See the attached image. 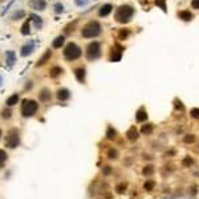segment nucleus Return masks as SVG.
I'll return each mask as SVG.
<instances>
[{
    "mask_svg": "<svg viewBox=\"0 0 199 199\" xmlns=\"http://www.w3.org/2000/svg\"><path fill=\"white\" fill-rule=\"evenodd\" d=\"M133 15H134V8H133L131 6H121L116 11V16L114 17H116V20L118 21V23L125 24V23H129V21L131 20Z\"/></svg>",
    "mask_w": 199,
    "mask_h": 199,
    "instance_id": "obj_1",
    "label": "nucleus"
},
{
    "mask_svg": "<svg viewBox=\"0 0 199 199\" xmlns=\"http://www.w3.org/2000/svg\"><path fill=\"white\" fill-rule=\"evenodd\" d=\"M100 32H101V25H100L98 21H89V23L82 28L81 35L86 39H90V37L98 36Z\"/></svg>",
    "mask_w": 199,
    "mask_h": 199,
    "instance_id": "obj_2",
    "label": "nucleus"
},
{
    "mask_svg": "<svg viewBox=\"0 0 199 199\" xmlns=\"http://www.w3.org/2000/svg\"><path fill=\"white\" fill-rule=\"evenodd\" d=\"M39 108V105L36 101L33 100H24L23 101V105H21V114L24 117H32L36 110Z\"/></svg>",
    "mask_w": 199,
    "mask_h": 199,
    "instance_id": "obj_3",
    "label": "nucleus"
},
{
    "mask_svg": "<svg viewBox=\"0 0 199 199\" xmlns=\"http://www.w3.org/2000/svg\"><path fill=\"white\" fill-rule=\"evenodd\" d=\"M64 56H65V59L66 60H76L78 59L80 56H81V49L76 45L74 43H69L68 45L65 47V49H64Z\"/></svg>",
    "mask_w": 199,
    "mask_h": 199,
    "instance_id": "obj_4",
    "label": "nucleus"
},
{
    "mask_svg": "<svg viewBox=\"0 0 199 199\" xmlns=\"http://www.w3.org/2000/svg\"><path fill=\"white\" fill-rule=\"evenodd\" d=\"M100 56H101L100 43H97V41L90 43L89 45H88V48H86V57H88V60H96V59H98Z\"/></svg>",
    "mask_w": 199,
    "mask_h": 199,
    "instance_id": "obj_5",
    "label": "nucleus"
},
{
    "mask_svg": "<svg viewBox=\"0 0 199 199\" xmlns=\"http://www.w3.org/2000/svg\"><path fill=\"white\" fill-rule=\"evenodd\" d=\"M6 143H7L8 147H11V149H15L16 146H19V143H20L19 131L13 129V130H11L10 133H8V137H7Z\"/></svg>",
    "mask_w": 199,
    "mask_h": 199,
    "instance_id": "obj_6",
    "label": "nucleus"
},
{
    "mask_svg": "<svg viewBox=\"0 0 199 199\" xmlns=\"http://www.w3.org/2000/svg\"><path fill=\"white\" fill-rule=\"evenodd\" d=\"M29 7L36 11H43V10H45L47 3H45V0H29Z\"/></svg>",
    "mask_w": 199,
    "mask_h": 199,
    "instance_id": "obj_7",
    "label": "nucleus"
},
{
    "mask_svg": "<svg viewBox=\"0 0 199 199\" xmlns=\"http://www.w3.org/2000/svg\"><path fill=\"white\" fill-rule=\"evenodd\" d=\"M35 49V43L33 41H29V43H27L25 45H23V48H21V52H20V55L25 57V56H29L31 53L33 52Z\"/></svg>",
    "mask_w": 199,
    "mask_h": 199,
    "instance_id": "obj_8",
    "label": "nucleus"
},
{
    "mask_svg": "<svg viewBox=\"0 0 199 199\" xmlns=\"http://www.w3.org/2000/svg\"><path fill=\"white\" fill-rule=\"evenodd\" d=\"M121 53H122V48L116 45L113 48V55H112V61H118L121 59Z\"/></svg>",
    "mask_w": 199,
    "mask_h": 199,
    "instance_id": "obj_9",
    "label": "nucleus"
},
{
    "mask_svg": "<svg viewBox=\"0 0 199 199\" xmlns=\"http://www.w3.org/2000/svg\"><path fill=\"white\" fill-rule=\"evenodd\" d=\"M113 10V7H112V4H105V6H102L100 8V16H108L110 12H112Z\"/></svg>",
    "mask_w": 199,
    "mask_h": 199,
    "instance_id": "obj_10",
    "label": "nucleus"
},
{
    "mask_svg": "<svg viewBox=\"0 0 199 199\" xmlns=\"http://www.w3.org/2000/svg\"><path fill=\"white\" fill-rule=\"evenodd\" d=\"M69 97H70V93L66 89H60L59 92H57V98H59L60 101H65V100H68Z\"/></svg>",
    "mask_w": 199,
    "mask_h": 199,
    "instance_id": "obj_11",
    "label": "nucleus"
},
{
    "mask_svg": "<svg viewBox=\"0 0 199 199\" xmlns=\"http://www.w3.org/2000/svg\"><path fill=\"white\" fill-rule=\"evenodd\" d=\"M51 56H52L51 49H47V52L43 55L41 59H39V61H37V64H36V65H37V66H40V65L45 64V63H47V60H49V59H51Z\"/></svg>",
    "mask_w": 199,
    "mask_h": 199,
    "instance_id": "obj_12",
    "label": "nucleus"
},
{
    "mask_svg": "<svg viewBox=\"0 0 199 199\" xmlns=\"http://www.w3.org/2000/svg\"><path fill=\"white\" fill-rule=\"evenodd\" d=\"M74 74H76V77L80 82L85 81V69L84 68H77L76 70H74Z\"/></svg>",
    "mask_w": 199,
    "mask_h": 199,
    "instance_id": "obj_13",
    "label": "nucleus"
},
{
    "mask_svg": "<svg viewBox=\"0 0 199 199\" xmlns=\"http://www.w3.org/2000/svg\"><path fill=\"white\" fill-rule=\"evenodd\" d=\"M15 61H16V55H15V52L13 51H8L7 52V64L12 66L13 64H15Z\"/></svg>",
    "mask_w": 199,
    "mask_h": 199,
    "instance_id": "obj_14",
    "label": "nucleus"
},
{
    "mask_svg": "<svg viewBox=\"0 0 199 199\" xmlns=\"http://www.w3.org/2000/svg\"><path fill=\"white\" fill-rule=\"evenodd\" d=\"M31 17V20L35 23V27L36 28H41V25H43V21H41V17L37 16V15H35V13H32V15H29Z\"/></svg>",
    "mask_w": 199,
    "mask_h": 199,
    "instance_id": "obj_15",
    "label": "nucleus"
},
{
    "mask_svg": "<svg viewBox=\"0 0 199 199\" xmlns=\"http://www.w3.org/2000/svg\"><path fill=\"white\" fill-rule=\"evenodd\" d=\"M61 73H63V69H61L60 66H53V68L51 69V72H49V76H51L52 78H55V77H57V76H60Z\"/></svg>",
    "mask_w": 199,
    "mask_h": 199,
    "instance_id": "obj_16",
    "label": "nucleus"
},
{
    "mask_svg": "<svg viewBox=\"0 0 199 199\" xmlns=\"http://www.w3.org/2000/svg\"><path fill=\"white\" fill-rule=\"evenodd\" d=\"M191 17H193V15H191V12H189V11H180L179 12V19H182L184 21H190Z\"/></svg>",
    "mask_w": 199,
    "mask_h": 199,
    "instance_id": "obj_17",
    "label": "nucleus"
},
{
    "mask_svg": "<svg viewBox=\"0 0 199 199\" xmlns=\"http://www.w3.org/2000/svg\"><path fill=\"white\" fill-rule=\"evenodd\" d=\"M29 32H31V25H29V20H27L25 23L21 25V35L27 36V35H29Z\"/></svg>",
    "mask_w": 199,
    "mask_h": 199,
    "instance_id": "obj_18",
    "label": "nucleus"
},
{
    "mask_svg": "<svg viewBox=\"0 0 199 199\" xmlns=\"http://www.w3.org/2000/svg\"><path fill=\"white\" fill-rule=\"evenodd\" d=\"M51 100V93L48 89H43L41 93H40V101H48Z\"/></svg>",
    "mask_w": 199,
    "mask_h": 199,
    "instance_id": "obj_19",
    "label": "nucleus"
},
{
    "mask_svg": "<svg viewBox=\"0 0 199 199\" xmlns=\"http://www.w3.org/2000/svg\"><path fill=\"white\" fill-rule=\"evenodd\" d=\"M64 40H65L64 36H57L55 39V41H53V48H60L64 44Z\"/></svg>",
    "mask_w": 199,
    "mask_h": 199,
    "instance_id": "obj_20",
    "label": "nucleus"
},
{
    "mask_svg": "<svg viewBox=\"0 0 199 199\" xmlns=\"http://www.w3.org/2000/svg\"><path fill=\"white\" fill-rule=\"evenodd\" d=\"M17 101H19V94H13V96H11L10 98L7 100V105L8 106H12V105L17 104Z\"/></svg>",
    "mask_w": 199,
    "mask_h": 199,
    "instance_id": "obj_21",
    "label": "nucleus"
},
{
    "mask_svg": "<svg viewBox=\"0 0 199 199\" xmlns=\"http://www.w3.org/2000/svg\"><path fill=\"white\" fill-rule=\"evenodd\" d=\"M146 117H147V114H146V112L143 109H141L138 113H137V116H135V118H137V121L138 122H141V121H143V119H146Z\"/></svg>",
    "mask_w": 199,
    "mask_h": 199,
    "instance_id": "obj_22",
    "label": "nucleus"
},
{
    "mask_svg": "<svg viewBox=\"0 0 199 199\" xmlns=\"http://www.w3.org/2000/svg\"><path fill=\"white\" fill-rule=\"evenodd\" d=\"M25 16V12L24 11H16L15 13L12 15V20H19V19H23V17Z\"/></svg>",
    "mask_w": 199,
    "mask_h": 199,
    "instance_id": "obj_23",
    "label": "nucleus"
},
{
    "mask_svg": "<svg viewBox=\"0 0 199 199\" xmlns=\"http://www.w3.org/2000/svg\"><path fill=\"white\" fill-rule=\"evenodd\" d=\"M7 161V154L4 150H0V167H2Z\"/></svg>",
    "mask_w": 199,
    "mask_h": 199,
    "instance_id": "obj_24",
    "label": "nucleus"
},
{
    "mask_svg": "<svg viewBox=\"0 0 199 199\" xmlns=\"http://www.w3.org/2000/svg\"><path fill=\"white\" fill-rule=\"evenodd\" d=\"M155 4L158 7H161V10L163 12H166L167 11V8H166V3H165V0H155Z\"/></svg>",
    "mask_w": 199,
    "mask_h": 199,
    "instance_id": "obj_25",
    "label": "nucleus"
},
{
    "mask_svg": "<svg viewBox=\"0 0 199 199\" xmlns=\"http://www.w3.org/2000/svg\"><path fill=\"white\" fill-rule=\"evenodd\" d=\"M127 137H129L130 139H134V138H137V130L134 129V127H131L130 131L127 133Z\"/></svg>",
    "mask_w": 199,
    "mask_h": 199,
    "instance_id": "obj_26",
    "label": "nucleus"
},
{
    "mask_svg": "<svg viewBox=\"0 0 199 199\" xmlns=\"http://www.w3.org/2000/svg\"><path fill=\"white\" fill-rule=\"evenodd\" d=\"M63 11H64L63 4H61V3H57L56 6H55V12H56V13H61Z\"/></svg>",
    "mask_w": 199,
    "mask_h": 199,
    "instance_id": "obj_27",
    "label": "nucleus"
},
{
    "mask_svg": "<svg viewBox=\"0 0 199 199\" xmlns=\"http://www.w3.org/2000/svg\"><path fill=\"white\" fill-rule=\"evenodd\" d=\"M74 2H76V4L78 7H84V6H86L89 0H74Z\"/></svg>",
    "mask_w": 199,
    "mask_h": 199,
    "instance_id": "obj_28",
    "label": "nucleus"
},
{
    "mask_svg": "<svg viewBox=\"0 0 199 199\" xmlns=\"http://www.w3.org/2000/svg\"><path fill=\"white\" fill-rule=\"evenodd\" d=\"M191 116L194 118H199V109H193L191 110Z\"/></svg>",
    "mask_w": 199,
    "mask_h": 199,
    "instance_id": "obj_29",
    "label": "nucleus"
},
{
    "mask_svg": "<svg viewBox=\"0 0 199 199\" xmlns=\"http://www.w3.org/2000/svg\"><path fill=\"white\" fill-rule=\"evenodd\" d=\"M127 35H129V31H121V33H119V39H123V37H126Z\"/></svg>",
    "mask_w": 199,
    "mask_h": 199,
    "instance_id": "obj_30",
    "label": "nucleus"
},
{
    "mask_svg": "<svg viewBox=\"0 0 199 199\" xmlns=\"http://www.w3.org/2000/svg\"><path fill=\"white\" fill-rule=\"evenodd\" d=\"M15 2H16V0H11V2H10V3H8V4H7V6H6V10H4V11H3V15H4V13H6V12H7V10H8V8H10V7H11V6H12V4H13V3H15Z\"/></svg>",
    "mask_w": 199,
    "mask_h": 199,
    "instance_id": "obj_31",
    "label": "nucleus"
},
{
    "mask_svg": "<svg viewBox=\"0 0 199 199\" xmlns=\"http://www.w3.org/2000/svg\"><path fill=\"white\" fill-rule=\"evenodd\" d=\"M191 6H193L194 8H197V10H199V0H193Z\"/></svg>",
    "mask_w": 199,
    "mask_h": 199,
    "instance_id": "obj_32",
    "label": "nucleus"
},
{
    "mask_svg": "<svg viewBox=\"0 0 199 199\" xmlns=\"http://www.w3.org/2000/svg\"><path fill=\"white\" fill-rule=\"evenodd\" d=\"M3 117L4 118H10L11 117V112H10V110H4V112H3Z\"/></svg>",
    "mask_w": 199,
    "mask_h": 199,
    "instance_id": "obj_33",
    "label": "nucleus"
},
{
    "mask_svg": "<svg viewBox=\"0 0 199 199\" xmlns=\"http://www.w3.org/2000/svg\"><path fill=\"white\" fill-rule=\"evenodd\" d=\"M113 137H116V131H113L112 129H109V133H108V138H113Z\"/></svg>",
    "mask_w": 199,
    "mask_h": 199,
    "instance_id": "obj_34",
    "label": "nucleus"
},
{
    "mask_svg": "<svg viewBox=\"0 0 199 199\" xmlns=\"http://www.w3.org/2000/svg\"><path fill=\"white\" fill-rule=\"evenodd\" d=\"M142 131H143V133H146V134H147V133H150V131H151V126H147V127H146V126H143Z\"/></svg>",
    "mask_w": 199,
    "mask_h": 199,
    "instance_id": "obj_35",
    "label": "nucleus"
},
{
    "mask_svg": "<svg viewBox=\"0 0 199 199\" xmlns=\"http://www.w3.org/2000/svg\"><path fill=\"white\" fill-rule=\"evenodd\" d=\"M153 186H154V183H153V182H147V183H145V189L147 187V190H151Z\"/></svg>",
    "mask_w": 199,
    "mask_h": 199,
    "instance_id": "obj_36",
    "label": "nucleus"
},
{
    "mask_svg": "<svg viewBox=\"0 0 199 199\" xmlns=\"http://www.w3.org/2000/svg\"><path fill=\"white\" fill-rule=\"evenodd\" d=\"M109 155H110L109 158H116V155H117V153H116V151H113V150H112V151L109 153Z\"/></svg>",
    "mask_w": 199,
    "mask_h": 199,
    "instance_id": "obj_37",
    "label": "nucleus"
},
{
    "mask_svg": "<svg viewBox=\"0 0 199 199\" xmlns=\"http://www.w3.org/2000/svg\"><path fill=\"white\" fill-rule=\"evenodd\" d=\"M0 84H2V77H0Z\"/></svg>",
    "mask_w": 199,
    "mask_h": 199,
    "instance_id": "obj_38",
    "label": "nucleus"
},
{
    "mask_svg": "<svg viewBox=\"0 0 199 199\" xmlns=\"http://www.w3.org/2000/svg\"><path fill=\"white\" fill-rule=\"evenodd\" d=\"M0 135H2V131H0Z\"/></svg>",
    "mask_w": 199,
    "mask_h": 199,
    "instance_id": "obj_39",
    "label": "nucleus"
}]
</instances>
